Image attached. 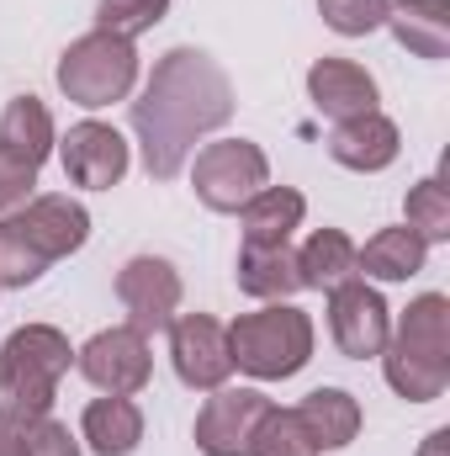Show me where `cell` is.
Here are the masks:
<instances>
[{
	"mask_svg": "<svg viewBox=\"0 0 450 456\" xmlns=\"http://www.w3.org/2000/svg\"><path fill=\"white\" fill-rule=\"evenodd\" d=\"M233 117V86L223 64L202 48H170L143 96L133 102V133L143 143V170L154 181H175L197 149V138L218 133Z\"/></svg>",
	"mask_w": 450,
	"mask_h": 456,
	"instance_id": "obj_1",
	"label": "cell"
},
{
	"mask_svg": "<svg viewBox=\"0 0 450 456\" xmlns=\"http://www.w3.org/2000/svg\"><path fill=\"white\" fill-rule=\"evenodd\" d=\"M387 387L408 403H435L450 387V303L440 292H424L403 308L398 330L382 350Z\"/></svg>",
	"mask_w": 450,
	"mask_h": 456,
	"instance_id": "obj_2",
	"label": "cell"
},
{
	"mask_svg": "<svg viewBox=\"0 0 450 456\" xmlns=\"http://www.w3.org/2000/svg\"><path fill=\"white\" fill-rule=\"evenodd\" d=\"M228 355L254 382L297 377L313 361V319L292 303H270L260 314H238L228 330Z\"/></svg>",
	"mask_w": 450,
	"mask_h": 456,
	"instance_id": "obj_3",
	"label": "cell"
},
{
	"mask_svg": "<svg viewBox=\"0 0 450 456\" xmlns=\"http://www.w3.org/2000/svg\"><path fill=\"white\" fill-rule=\"evenodd\" d=\"M138 86V48L127 37H112V32H85L64 48L59 59V91L85 107V112H101L112 102H127V91Z\"/></svg>",
	"mask_w": 450,
	"mask_h": 456,
	"instance_id": "obj_4",
	"label": "cell"
},
{
	"mask_svg": "<svg viewBox=\"0 0 450 456\" xmlns=\"http://www.w3.org/2000/svg\"><path fill=\"white\" fill-rule=\"evenodd\" d=\"M191 186H197L202 208H213V213H244V202L270 186L265 149L249 143V138H218V143H207L197 154V165H191Z\"/></svg>",
	"mask_w": 450,
	"mask_h": 456,
	"instance_id": "obj_5",
	"label": "cell"
},
{
	"mask_svg": "<svg viewBox=\"0 0 450 456\" xmlns=\"http://www.w3.org/2000/svg\"><path fill=\"white\" fill-rule=\"evenodd\" d=\"M80 361V377L112 398H133L149 387L154 377V355H149V335H138L133 324H117V330H101L75 350Z\"/></svg>",
	"mask_w": 450,
	"mask_h": 456,
	"instance_id": "obj_6",
	"label": "cell"
},
{
	"mask_svg": "<svg viewBox=\"0 0 450 456\" xmlns=\"http://www.w3.org/2000/svg\"><path fill=\"white\" fill-rule=\"evenodd\" d=\"M329 335H334L339 355L350 361H371L387 350V335H392V308L376 287H366L360 276L339 281L329 292Z\"/></svg>",
	"mask_w": 450,
	"mask_h": 456,
	"instance_id": "obj_7",
	"label": "cell"
},
{
	"mask_svg": "<svg viewBox=\"0 0 450 456\" xmlns=\"http://www.w3.org/2000/svg\"><path fill=\"white\" fill-rule=\"evenodd\" d=\"M276 403L254 387H213V398L197 414V452L202 456H249L260 419Z\"/></svg>",
	"mask_w": 450,
	"mask_h": 456,
	"instance_id": "obj_8",
	"label": "cell"
},
{
	"mask_svg": "<svg viewBox=\"0 0 450 456\" xmlns=\"http://www.w3.org/2000/svg\"><path fill=\"white\" fill-rule=\"evenodd\" d=\"M117 297L127 308V324L138 335H154V330H170L175 308H181V271L159 255H133L122 271H117Z\"/></svg>",
	"mask_w": 450,
	"mask_h": 456,
	"instance_id": "obj_9",
	"label": "cell"
},
{
	"mask_svg": "<svg viewBox=\"0 0 450 456\" xmlns=\"http://www.w3.org/2000/svg\"><path fill=\"white\" fill-rule=\"evenodd\" d=\"M170 361L175 377L197 393H213L233 377V355H228V330L213 314H181L170 319Z\"/></svg>",
	"mask_w": 450,
	"mask_h": 456,
	"instance_id": "obj_10",
	"label": "cell"
},
{
	"mask_svg": "<svg viewBox=\"0 0 450 456\" xmlns=\"http://www.w3.org/2000/svg\"><path fill=\"white\" fill-rule=\"evenodd\" d=\"M59 159H64V175L75 186H85V191H112L127 175V165H133L127 138L112 122H75L64 133V143H59Z\"/></svg>",
	"mask_w": 450,
	"mask_h": 456,
	"instance_id": "obj_11",
	"label": "cell"
},
{
	"mask_svg": "<svg viewBox=\"0 0 450 456\" xmlns=\"http://www.w3.org/2000/svg\"><path fill=\"white\" fill-rule=\"evenodd\" d=\"M11 224H16V233L27 239V249H32L43 265L75 255V249L91 239V213H85L80 202H69V197H32Z\"/></svg>",
	"mask_w": 450,
	"mask_h": 456,
	"instance_id": "obj_12",
	"label": "cell"
},
{
	"mask_svg": "<svg viewBox=\"0 0 450 456\" xmlns=\"http://www.w3.org/2000/svg\"><path fill=\"white\" fill-rule=\"evenodd\" d=\"M308 102L329 117V122H350V117L376 112L382 91H376L371 69H360L355 59H318L308 69Z\"/></svg>",
	"mask_w": 450,
	"mask_h": 456,
	"instance_id": "obj_13",
	"label": "cell"
},
{
	"mask_svg": "<svg viewBox=\"0 0 450 456\" xmlns=\"http://www.w3.org/2000/svg\"><path fill=\"white\" fill-rule=\"evenodd\" d=\"M329 154H334V165H344V170L376 175V170H387V165L403 154V133H398L392 117H382V112L350 117V122H334Z\"/></svg>",
	"mask_w": 450,
	"mask_h": 456,
	"instance_id": "obj_14",
	"label": "cell"
},
{
	"mask_svg": "<svg viewBox=\"0 0 450 456\" xmlns=\"http://www.w3.org/2000/svg\"><path fill=\"white\" fill-rule=\"evenodd\" d=\"M69 361H75V350L53 324H21L11 340L0 345V371L27 377V382H48V387H59Z\"/></svg>",
	"mask_w": 450,
	"mask_h": 456,
	"instance_id": "obj_15",
	"label": "cell"
},
{
	"mask_svg": "<svg viewBox=\"0 0 450 456\" xmlns=\"http://www.w3.org/2000/svg\"><path fill=\"white\" fill-rule=\"evenodd\" d=\"M233 276H238V292L265 297V303H286L292 292H302V271H297L292 244H244Z\"/></svg>",
	"mask_w": 450,
	"mask_h": 456,
	"instance_id": "obj_16",
	"label": "cell"
},
{
	"mask_svg": "<svg viewBox=\"0 0 450 456\" xmlns=\"http://www.w3.org/2000/svg\"><path fill=\"white\" fill-rule=\"evenodd\" d=\"M392 37L419 59H450V0H387Z\"/></svg>",
	"mask_w": 450,
	"mask_h": 456,
	"instance_id": "obj_17",
	"label": "cell"
},
{
	"mask_svg": "<svg viewBox=\"0 0 450 456\" xmlns=\"http://www.w3.org/2000/svg\"><path fill=\"white\" fill-rule=\"evenodd\" d=\"M80 436H85V446L96 456H133L138 441H143V409H138L133 398H112V393H107V398L85 403Z\"/></svg>",
	"mask_w": 450,
	"mask_h": 456,
	"instance_id": "obj_18",
	"label": "cell"
},
{
	"mask_svg": "<svg viewBox=\"0 0 450 456\" xmlns=\"http://www.w3.org/2000/svg\"><path fill=\"white\" fill-rule=\"evenodd\" d=\"M430 260V244L414 233V228H382L376 239H366V249H355V271L376 276V281H408L419 276Z\"/></svg>",
	"mask_w": 450,
	"mask_h": 456,
	"instance_id": "obj_19",
	"label": "cell"
},
{
	"mask_svg": "<svg viewBox=\"0 0 450 456\" xmlns=\"http://www.w3.org/2000/svg\"><path fill=\"white\" fill-rule=\"evenodd\" d=\"M53 143H59L53 117H48V107H43L37 96L5 102V112H0V149H5V154H16V159H27V165L37 170V165L53 154Z\"/></svg>",
	"mask_w": 450,
	"mask_h": 456,
	"instance_id": "obj_20",
	"label": "cell"
},
{
	"mask_svg": "<svg viewBox=\"0 0 450 456\" xmlns=\"http://www.w3.org/2000/svg\"><path fill=\"white\" fill-rule=\"evenodd\" d=\"M308 213V197L292 186H265L244 202V244H286Z\"/></svg>",
	"mask_w": 450,
	"mask_h": 456,
	"instance_id": "obj_21",
	"label": "cell"
},
{
	"mask_svg": "<svg viewBox=\"0 0 450 456\" xmlns=\"http://www.w3.org/2000/svg\"><path fill=\"white\" fill-rule=\"evenodd\" d=\"M308 436L318 441V452H344L355 436H360V403L344 393V387H318L297 403Z\"/></svg>",
	"mask_w": 450,
	"mask_h": 456,
	"instance_id": "obj_22",
	"label": "cell"
},
{
	"mask_svg": "<svg viewBox=\"0 0 450 456\" xmlns=\"http://www.w3.org/2000/svg\"><path fill=\"white\" fill-rule=\"evenodd\" d=\"M297 271H302V287L334 292L339 281L355 276V239H350L344 228H318V233L297 249Z\"/></svg>",
	"mask_w": 450,
	"mask_h": 456,
	"instance_id": "obj_23",
	"label": "cell"
},
{
	"mask_svg": "<svg viewBox=\"0 0 450 456\" xmlns=\"http://www.w3.org/2000/svg\"><path fill=\"white\" fill-rule=\"evenodd\" d=\"M53 393L59 387H48V382H27V377L0 371V430H27V425L48 419Z\"/></svg>",
	"mask_w": 450,
	"mask_h": 456,
	"instance_id": "obj_24",
	"label": "cell"
},
{
	"mask_svg": "<svg viewBox=\"0 0 450 456\" xmlns=\"http://www.w3.org/2000/svg\"><path fill=\"white\" fill-rule=\"evenodd\" d=\"M249 456H318V441L308 436L302 414L297 409H270L254 430V446Z\"/></svg>",
	"mask_w": 450,
	"mask_h": 456,
	"instance_id": "obj_25",
	"label": "cell"
},
{
	"mask_svg": "<svg viewBox=\"0 0 450 456\" xmlns=\"http://www.w3.org/2000/svg\"><path fill=\"white\" fill-rule=\"evenodd\" d=\"M408 228H414L424 244L450 239V191H446L440 175H430V181H419V186L408 191Z\"/></svg>",
	"mask_w": 450,
	"mask_h": 456,
	"instance_id": "obj_26",
	"label": "cell"
},
{
	"mask_svg": "<svg viewBox=\"0 0 450 456\" xmlns=\"http://www.w3.org/2000/svg\"><path fill=\"white\" fill-rule=\"evenodd\" d=\"M165 11H170V0H101L96 5V27L101 32H112V37H138V32H149V27H159L165 21Z\"/></svg>",
	"mask_w": 450,
	"mask_h": 456,
	"instance_id": "obj_27",
	"label": "cell"
},
{
	"mask_svg": "<svg viewBox=\"0 0 450 456\" xmlns=\"http://www.w3.org/2000/svg\"><path fill=\"white\" fill-rule=\"evenodd\" d=\"M318 11L339 37H366L387 27V0H318Z\"/></svg>",
	"mask_w": 450,
	"mask_h": 456,
	"instance_id": "obj_28",
	"label": "cell"
},
{
	"mask_svg": "<svg viewBox=\"0 0 450 456\" xmlns=\"http://www.w3.org/2000/svg\"><path fill=\"white\" fill-rule=\"evenodd\" d=\"M43 271H48V265L27 249V239H21L16 224L5 218V224H0V287H32Z\"/></svg>",
	"mask_w": 450,
	"mask_h": 456,
	"instance_id": "obj_29",
	"label": "cell"
},
{
	"mask_svg": "<svg viewBox=\"0 0 450 456\" xmlns=\"http://www.w3.org/2000/svg\"><path fill=\"white\" fill-rule=\"evenodd\" d=\"M32 191H37V170H32L27 159H16V154H5V149H0V213L27 208V202H32Z\"/></svg>",
	"mask_w": 450,
	"mask_h": 456,
	"instance_id": "obj_30",
	"label": "cell"
},
{
	"mask_svg": "<svg viewBox=\"0 0 450 456\" xmlns=\"http://www.w3.org/2000/svg\"><path fill=\"white\" fill-rule=\"evenodd\" d=\"M21 456H80V441L59 419H37L21 430Z\"/></svg>",
	"mask_w": 450,
	"mask_h": 456,
	"instance_id": "obj_31",
	"label": "cell"
},
{
	"mask_svg": "<svg viewBox=\"0 0 450 456\" xmlns=\"http://www.w3.org/2000/svg\"><path fill=\"white\" fill-rule=\"evenodd\" d=\"M419 456H450V430H430L424 446H419Z\"/></svg>",
	"mask_w": 450,
	"mask_h": 456,
	"instance_id": "obj_32",
	"label": "cell"
},
{
	"mask_svg": "<svg viewBox=\"0 0 450 456\" xmlns=\"http://www.w3.org/2000/svg\"><path fill=\"white\" fill-rule=\"evenodd\" d=\"M0 456H21V430H0Z\"/></svg>",
	"mask_w": 450,
	"mask_h": 456,
	"instance_id": "obj_33",
	"label": "cell"
}]
</instances>
